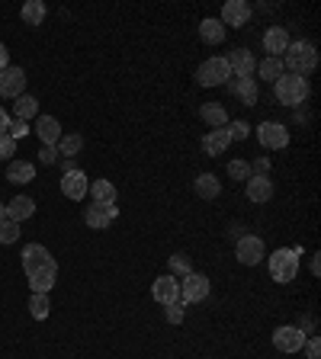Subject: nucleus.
Instances as JSON below:
<instances>
[{
    "instance_id": "nucleus-1",
    "label": "nucleus",
    "mask_w": 321,
    "mask_h": 359,
    "mask_svg": "<svg viewBox=\"0 0 321 359\" xmlns=\"http://www.w3.org/2000/svg\"><path fill=\"white\" fill-rule=\"evenodd\" d=\"M22 273L30 279V289L39 295H48L58 279V263L55 257L45 250L42 244H26L22 247Z\"/></svg>"
},
{
    "instance_id": "nucleus-2",
    "label": "nucleus",
    "mask_w": 321,
    "mask_h": 359,
    "mask_svg": "<svg viewBox=\"0 0 321 359\" xmlns=\"http://www.w3.org/2000/svg\"><path fill=\"white\" fill-rule=\"evenodd\" d=\"M280 61H283V67H289V74L306 77L318 67V48L312 42H289Z\"/></svg>"
},
{
    "instance_id": "nucleus-3",
    "label": "nucleus",
    "mask_w": 321,
    "mask_h": 359,
    "mask_svg": "<svg viewBox=\"0 0 321 359\" xmlns=\"http://www.w3.org/2000/svg\"><path fill=\"white\" fill-rule=\"evenodd\" d=\"M273 93L283 106H302L308 100V81L299 74H283L273 83Z\"/></svg>"
},
{
    "instance_id": "nucleus-4",
    "label": "nucleus",
    "mask_w": 321,
    "mask_h": 359,
    "mask_svg": "<svg viewBox=\"0 0 321 359\" xmlns=\"http://www.w3.org/2000/svg\"><path fill=\"white\" fill-rule=\"evenodd\" d=\"M267 263H270V276H273V283H292L296 273H299V257H296L292 247H280V250H273V254L267 257Z\"/></svg>"
},
{
    "instance_id": "nucleus-5",
    "label": "nucleus",
    "mask_w": 321,
    "mask_h": 359,
    "mask_svg": "<svg viewBox=\"0 0 321 359\" xmlns=\"http://www.w3.org/2000/svg\"><path fill=\"white\" fill-rule=\"evenodd\" d=\"M212 292V283L209 276H202V273H190V276L180 279V302H187V305H199V302L209 299Z\"/></svg>"
},
{
    "instance_id": "nucleus-6",
    "label": "nucleus",
    "mask_w": 321,
    "mask_h": 359,
    "mask_svg": "<svg viewBox=\"0 0 321 359\" xmlns=\"http://www.w3.org/2000/svg\"><path fill=\"white\" fill-rule=\"evenodd\" d=\"M228 77H232V67L225 58H206L196 71L199 87H222V83H228Z\"/></svg>"
},
{
    "instance_id": "nucleus-7",
    "label": "nucleus",
    "mask_w": 321,
    "mask_h": 359,
    "mask_svg": "<svg viewBox=\"0 0 321 359\" xmlns=\"http://www.w3.org/2000/svg\"><path fill=\"white\" fill-rule=\"evenodd\" d=\"M306 340H308V334L299 330L296 324H283V327L273 330V346H277L280 353H302Z\"/></svg>"
},
{
    "instance_id": "nucleus-8",
    "label": "nucleus",
    "mask_w": 321,
    "mask_h": 359,
    "mask_svg": "<svg viewBox=\"0 0 321 359\" xmlns=\"http://www.w3.org/2000/svg\"><path fill=\"white\" fill-rule=\"evenodd\" d=\"M257 142L267 151H283L289 144V128L283 122H261L257 126Z\"/></svg>"
},
{
    "instance_id": "nucleus-9",
    "label": "nucleus",
    "mask_w": 321,
    "mask_h": 359,
    "mask_svg": "<svg viewBox=\"0 0 321 359\" xmlns=\"http://www.w3.org/2000/svg\"><path fill=\"white\" fill-rule=\"evenodd\" d=\"M235 257H238L241 266H257V263L267 257V247H263L261 238L244 234V238H238V244H235Z\"/></svg>"
},
{
    "instance_id": "nucleus-10",
    "label": "nucleus",
    "mask_w": 321,
    "mask_h": 359,
    "mask_svg": "<svg viewBox=\"0 0 321 359\" xmlns=\"http://www.w3.org/2000/svg\"><path fill=\"white\" fill-rule=\"evenodd\" d=\"M116 218H119V205H116V202H112V205L90 202L87 209H84V222H87V228H93V231H106Z\"/></svg>"
},
{
    "instance_id": "nucleus-11",
    "label": "nucleus",
    "mask_w": 321,
    "mask_h": 359,
    "mask_svg": "<svg viewBox=\"0 0 321 359\" xmlns=\"http://www.w3.org/2000/svg\"><path fill=\"white\" fill-rule=\"evenodd\" d=\"M26 93V71L16 65L4 67L0 71V97H7V100H16Z\"/></svg>"
},
{
    "instance_id": "nucleus-12",
    "label": "nucleus",
    "mask_w": 321,
    "mask_h": 359,
    "mask_svg": "<svg viewBox=\"0 0 321 359\" xmlns=\"http://www.w3.org/2000/svg\"><path fill=\"white\" fill-rule=\"evenodd\" d=\"M151 299H155L157 305H173V302H180V279H173L171 273H167V276H157L155 283H151Z\"/></svg>"
},
{
    "instance_id": "nucleus-13",
    "label": "nucleus",
    "mask_w": 321,
    "mask_h": 359,
    "mask_svg": "<svg viewBox=\"0 0 321 359\" xmlns=\"http://www.w3.org/2000/svg\"><path fill=\"white\" fill-rule=\"evenodd\" d=\"M251 22V4L247 0H228L222 7V26L228 29H241V26H247Z\"/></svg>"
},
{
    "instance_id": "nucleus-14",
    "label": "nucleus",
    "mask_w": 321,
    "mask_h": 359,
    "mask_svg": "<svg viewBox=\"0 0 321 359\" xmlns=\"http://www.w3.org/2000/svg\"><path fill=\"white\" fill-rule=\"evenodd\" d=\"M87 189H90V180H87V173L84 170L61 173V193H65L71 202H81L84 196H87Z\"/></svg>"
},
{
    "instance_id": "nucleus-15",
    "label": "nucleus",
    "mask_w": 321,
    "mask_h": 359,
    "mask_svg": "<svg viewBox=\"0 0 321 359\" xmlns=\"http://www.w3.org/2000/svg\"><path fill=\"white\" fill-rule=\"evenodd\" d=\"M244 193H247V199L251 202H257V205H263V202H270L273 199V180L270 177H251L244 180Z\"/></svg>"
},
{
    "instance_id": "nucleus-16",
    "label": "nucleus",
    "mask_w": 321,
    "mask_h": 359,
    "mask_svg": "<svg viewBox=\"0 0 321 359\" xmlns=\"http://www.w3.org/2000/svg\"><path fill=\"white\" fill-rule=\"evenodd\" d=\"M225 61H228L235 77H254V71H257V58L251 55V48H235Z\"/></svg>"
},
{
    "instance_id": "nucleus-17",
    "label": "nucleus",
    "mask_w": 321,
    "mask_h": 359,
    "mask_svg": "<svg viewBox=\"0 0 321 359\" xmlns=\"http://www.w3.org/2000/svg\"><path fill=\"white\" fill-rule=\"evenodd\" d=\"M286 48H289V32L283 26H270L263 32V52H270L267 58H283Z\"/></svg>"
},
{
    "instance_id": "nucleus-18",
    "label": "nucleus",
    "mask_w": 321,
    "mask_h": 359,
    "mask_svg": "<svg viewBox=\"0 0 321 359\" xmlns=\"http://www.w3.org/2000/svg\"><path fill=\"white\" fill-rule=\"evenodd\" d=\"M228 148H232V135H228V128H212L209 135H202V151H206L209 157L225 154Z\"/></svg>"
},
{
    "instance_id": "nucleus-19",
    "label": "nucleus",
    "mask_w": 321,
    "mask_h": 359,
    "mask_svg": "<svg viewBox=\"0 0 321 359\" xmlns=\"http://www.w3.org/2000/svg\"><path fill=\"white\" fill-rule=\"evenodd\" d=\"M32 132L39 135V142L42 144H58V138L65 132H61V122L55 119V116H36V128Z\"/></svg>"
},
{
    "instance_id": "nucleus-20",
    "label": "nucleus",
    "mask_w": 321,
    "mask_h": 359,
    "mask_svg": "<svg viewBox=\"0 0 321 359\" xmlns=\"http://www.w3.org/2000/svg\"><path fill=\"white\" fill-rule=\"evenodd\" d=\"M36 215V199H30V196H16V199L7 202V222H26V218Z\"/></svg>"
},
{
    "instance_id": "nucleus-21",
    "label": "nucleus",
    "mask_w": 321,
    "mask_h": 359,
    "mask_svg": "<svg viewBox=\"0 0 321 359\" xmlns=\"http://www.w3.org/2000/svg\"><path fill=\"white\" fill-rule=\"evenodd\" d=\"M228 90L241 100V106H254L257 103V81L254 77H235V81H228Z\"/></svg>"
},
{
    "instance_id": "nucleus-22",
    "label": "nucleus",
    "mask_w": 321,
    "mask_h": 359,
    "mask_svg": "<svg viewBox=\"0 0 321 359\" xmlns=\"http://www.w3.org/2000/svg\"><path fill=\"white\" fill-rule=\"evenodd\" d=\"M193 189L199 199H218V193H222V180L216 177V173H199V177L193 180Z\"/></svg>"
},
{
    "instance_id": "nucleus-23",
    "label": "nucleus",
    "mask_w": 321,
    "mask_h": 359,
    "mask_svg": "<svg viewBox=\"0 0 321 359\" xmlns=\"http://www.w3.org/2000/svg\"><path fill=\"white\" fill-rule=\"evenodd\" d=\"M87 196L97 202V205H112V202H116V187H112L110 180H93Z\"/></svg>"
},
{
    "instance_id": "nucleus-24",
    "label": "nucleus",
    "mask_w": 321,
    "mask_h": 359,
    "mask_svg": "<svg viewBox=\"0 0 321 359\" xmlns=\"http://www.w3.org/2000/svg\"><path fill=\"white\" fill-rule=\"evenodd\" d=\"M36 116H39V100L32 97V93H22V97H16V103H13V119L30 122V119H36Z\"/></svg>"
},
{
    "instance_id": "nucleus-25",
    "label": "nucleus",
    "mask_w": 321,
    "mask_h": 359,
    "mask_svg": "<svg viewBox=\"0 0 321 359\" xmlns=\"http://www.w3.org/2000/svg\"><path fill=\"white\" fill-rule=\"evenodd\" d=\"M199 39H202L206 45H218V42H225V26H222V20H216V16L202 20V22H199Z\"/></svg>"
},
{
    "instance_id": "nucleus-26",
    "label": "nucleus",
    "mask_w": 321,
    "mask_h": 359,
    "mask_svg": "<svg viewBox=\"0 0 321 359\" xmlns=\"http://www.w3.org/2000/svg\"><path fill=\"white\" fill-rule=\"evenodd\" d=\"M81 148H84V135H77V132L61 135L58 144H55L58 157H67V161H74V154H81Z\"/></svg>"
},
{
    "instance_id": "nucleus-27",
    "label": "nucleus",
    "mask_w": 321,
    "mask_h": 359,
    "mask_svg": "<svg viewBox=\"0 0 321 359\" xmlns=\"http://www.w3.org/2000/svg\"><path fill=\"white\" fill-rule=\"evenodd\" d=\"M7 180L10 183H32V180H36V167H32L30 161H10Z\"/></svg>"
},
{
    "instance_id": "nucleus-28",
    "label": "nucleus",
    "mask_w": 321,
    "mask_h": 359,
    "mask_svg": "<svg viewBox=\"0 0 321 359\" xmlns=\"http://www.w3.org/2000/svg\"><path fill=\"white\" fill-rule=\"evenodd\" d=\"M45 13H48V10H45L42 0H26V4H22V10H20V16H22V22H26V26H42Z\"/></svg>"
},
{
    "instance_id": "nucleus-29",
    "label": "nucleus",
    "mask_w": 321,
    "mask_h": 359,
    "mask_svg": "<svg viewBox=\"0 0 321 359\" xmlns=\"http://www.w3.org/2000/svg\"><path fill=\"white\" fill-rule=\"evenodd\" d=\"M199 116H202L206 122H209L212 128H225L228 122H232V119H228V112H225V106H222V103H206V106L199 109Z\"/></svg>"
},
{
    "instance_id": "nucleus-30",
    "label": "nucleus",
    "mask_w": 321,
    "mask_h": 359,
    "mask_svg": "<svg viewBox=\"0 0 321 359\" xmlns=\"http://www.w3.org/2000/svg\"><path fill=\"white\" fill-rule=\"evenodd\" d=\"M257 74H261V81L277 83L280 77H283V61L280 58H263L261 65H257Z\"/></svg>"
},
{
    "instance_id": "nucleus-31",
    "label": "nucleus",
    "mask_w": 321,
    "mask_h": 359,
    "mask_svg": "<svg viewBox=\"0 0 321 359\" xmlns=\"http://www.w3.org/2000/svg\"><path fill=\"white\" fill-rule=\"evenodd\" d=\"M30 314L36 318V321H45V318L52 314V302H48V295H39V292H32V299H30Z\"/></svg>"
},
{
    "instance_id": "nucleus-32",
    "label": "nucleus",
    "mask_w": 321,
    "mask_h": 359,
    "mask_svg": "<svg viewBox=\"0 0 321 359\" xmlns=\"http://www.w3.org/2000/svg\"><path fill=\"white\" fill-rule=\"evenodd\" d=\"M167 266H171V276L173 279H183L193 273V260H190L187 254H173L171 260H167Z\"/></svg>"
},
{
    "instance_id": "nucleus-33",
    "label": "nucleus",
    "mask_w": 321,
    "mask_h": 359,
    "mask_svg": "<svg viewBox=\"0 0 321 359\" xmlns=\"http://www.w3.org/2000/svg\"><path fill=\"white\" fill-rule=\"evenodd\" d=\"M16 241H20V224L0 222V244H16Z\"/></svg>"
},
{
    "instance_id": "nucleus-34",
    "label": "nucleus",
    "mask_w": 321,
    "mask_h": 359,
    "mask_svg": "<svg viewBox=\"0 0 321 359\" xmlns=\"http://www.w3.org/2000/svg\"><path fill=\"white\" fill-rule=\"evenodd\" d=\"M228 135H232V142H244L247 135H251V126H247L244 119H235V122H228Z\"/></svg>"
},
{
    "instance_id": "nucleus-35",
    "label": "nucleus",
    "mask_w": 321,
    "mask_h": 359,
    "mask_svg": "<svg viewBox=\"0 0 321 359\" xmlns=\"http://www.w3.org/2000/svg\"><path fill=\"white\" fill-rule=\"evenodd\" d=\"M228 177L244 183V180L251 177V164H247V161H228Z\"/></svg>"
},
{
    "instance_id": "nucleus-36",
    "label": "nucleus",
    "mask_w": 321,
    "mask_h": 359,
    "mask_svg": "<svg viewBox=\"0 0 321 359\" xmlns=\"http://www.w3.org/2000/svg\"><path fill=\"white\" fill-rule=\"evenodd\" d=\"M164 318H167V324H183V318H187V311H183V302L164 305Z\"/></svg>"
},
{
    "instance_id": "nucleus-37",
    "label": "nucleus",
    "mask_w": 321,
    "mask_h": 359,
    "mask_svg": "<svg viewBox=\"0 0 321 359\" xmlns=\"http://www.w3.org/2000/svg\"><path fill=\"white\" fill-rule=\"evenodd\" d=\"M30 132H32V128H30V122L10 119V126H7V135H10V138H13V142H16V138H22V135H30Z\"/></svg>"
},
{
    "instance_id": "nucleus-38",
    "label": "nucleus",
    "mask_w": 321,
    "mask_h": 359,
    "mask_svg": "<svg viewBox=\"0 0 321 359\" xmlns=\"http://www.w3.org/2000/svg\"><path fill=\"white\" fill-rule=\"evenodd\" d=\"M16 151V142L10 138V135H0V161H10Z\"/></svg>"
},
{
    "instance_id": "nucleus-39",
    "label": "nucleus",
    "mask_w": 321,
    "mask_h": 359,
    "mask_svg": "<svg viewBox=\"0 0 321 359\" xmlns=\"http://www.w3.org/2000/svg\"><path fill=\"white\" fill-rule=\"evenodd\" d=\"M39 161H42V164H58V151H55V144H42V148H39Z\"/></svg>"
},
{
    "instance_id": "nucleus-40",
    "label": "nucleus",
    "mask_w": 321,
    "mask_h": 359,
    "mask_svg": "<svg viewBox=\"0 0 321 359\" xmlns=\"http://www.w3.org/2000/svg\"><path fill=\"white\" fill-rule=\"evenodd\" d=\"M302 350H306V356H308V359H321V340H318V337H308Z\"/></svg>"
},
{
    "instance_id": "nucleus-41",
    "label": "nucleus",
    "mask_w": 321,
    "mask_h": 359,
    "mask_svg": "<svg viewBox=\"0 0 321 359\" xmlns=\"http://www.w3.org/2000/svg\"><path fill=\"white\" fill-rule=\"evenodd\" d=\"M267 170H270V161L267 157H257L254 161V177H267Z\"/></svg>"
},
{
    "instance_id": "nucleus-42",
    "label": "nucleus",
    "mask_w": 321,
    "mask_h": 359,
    "mask_svg": "<svg viewBox=\"0 0 321 359\" xmlns=\"http://www.w3.org/2000/svg\"><path fill=\"white\" fill-rule=\"evenodd\" d=\"M4 67H10V52H7V45L0 42V71H4Z\"/></svg>"
},
{
    "instance_id": "nucleus-43",
    "label": "nucleus",
    "mask_w": 321,
    "mask_h": 359,
    "mask_svg": "<svg viewBox=\"0 0 321 359\" xmlns=\"http://www.w3.org/2000/svg\"><path fill=\"white\" fill-rule=\"evenodd\" d=\"M7 126H10V116H7V109L0 106V135H7Z\"/></svg>"
},
{
    "instance_id": "nucleus-44",
    "label": "nucleus",
    "mask_w": 321,
    "mask_h": 359,
    "mask_svg": "<svg viewBox=\"0 0 321 359\" xmlns=\"http://www.w3.org/2000/svg\"><path fill=\"white\" fill-rule=\"evenodd\" d=\"M308 266H312V276H318V273H321V263H318V254H312V260H308Z\"/></svg>"
},
{
    "instance_id": "nucleus-45",
    "label": "nucleus",
    "mask_w": 321,
    "mask_h": 359,
    "mask_svg": "<svg viewBox=\"0 0 321 359\" xmlns=\"http://www.w3.org/2000/svg\"><path fill=\"white\" fill-rule=\"evenodd\" d=\"M0 222H7V205L0 202Z\"/></svg>"
}]
</instances>
